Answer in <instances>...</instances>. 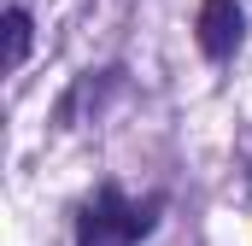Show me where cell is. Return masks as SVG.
I'll use <instances>...</instances> for the list:
<instances>
[{"mask_svg": "<svg viewBox=\"0 0 252 246\" xmlns=\"http://www.w3.org/2000/svg\"><path fill=\"white\" fill-rule=\"evenodd\" d=\"M164 199H147V205H129L118 187H100V199L88 205V217H82V246H129L141 241L147 229H153V211H158Z\"/></svg>", "mask_w": 252, "mask_h": 246, "instance_id": "cell-1", "label": "cell"}, {"mask_svg": "<svg viewBox=\"0 0 252 246\" xmlns=\"http://www.w3.org/2000/svg\"><path fill=\"white\" fill-rule=\"evenodd\" d=\"M24 59H30V12L12 6V12H6V64L18 70Z\"/></svg>", "mask_w": 252, "mask_h": 246, "instance_id": "cell-3", "label": "cell"}, {"mask_svg": "<svg viewBox=\"0 0 252 246\" xmlns=\"http://www.w3.org/2000/svg\"><path fill=\"white\" fill-rule=\"evenodd\" d=\"M241 30H247V18L235 0H199V53L205 59H229L241 47Z\"/></svg>", "mask_w": 252, "mask_h": 246, "instance_id": "cell-2", "label": "cell"}]
</instances>
